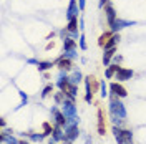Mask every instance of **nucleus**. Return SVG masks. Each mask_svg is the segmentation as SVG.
I'll use <instances>...</instances> for the list:
<instances>
[{
    "instance_id": "nucleus-21",
    "label": "nucleus",
    "mask_w": 146,
    "mask_h": 144,
    "mask_svg": "<svg viewBox=\"0 0 146 144\" xmlns=\"http://www.w3.org/2000/svg\"><path fill=\"white\" fill-rule=\"evenodd\" d=\"M63 50L65 52H72V50H76V40H73V38H65L63 40Z\"/></svg>"
},
{
    "instance_id": "nucleus-40",
    "label": "nucleus",
    "mask_w": 146,
    "mask_h": 144,
    "mask_svg": "<svg viewBox=\"0 0 146 144\" xmlns=\"http://www.w3.org/2000/svg\"><path fill=\"white\" fill-rule=\"evenodd\" d=\"M85 144H91V137H90V136L86 137V143H85Z\"/></svg>"
},
{
    "instance_id": "nucleus-38",
    "label": "nucleus",
    "mask_w": 146,
    "mask_h": 144,
    "mask_svg": "<svg viewBox=\"0 0 146 144\" xmlns=\"http://www.w3.org/2000/svg\"><path fill=\"white\" fill-rule=\"evenodd\" d=\"M32 141L30 139H20V144H30Z\"/></svg>"
},
{
    "instance_id": "nucleus-29",
    "label": "nucleus",
    "mask_w": 146,
    "mask_h": 144,
    "mask_svg": "<svg viewBox=\"0 0 146 144\" xmlns=\"http://www.w3.org/2000/svg\"><path fill=\"white\" fill-rule=\"evenodd\" d=\"M42 127H43V133H45V136H52V133H53V126H52L50 123H43V124H42Z\"/></svg>"
},
{
    "instance_id": "nucleus-34",
    "label": "nucleus",
    "mask_w": 146,
    "mask_h": 144,
    "mask_svg": "<svg viewBox=\"0 0 146 144\" xmlns=\"http://www.w3.org/2000/svg\"><path fill=\"white\" fill-rule=\"evenodd\" d=\"M85 5H86V0H78V7H80V10H85Z\"/></svg>"
},
{
    "instance_id": "nucleus-3",
    "label": "nucleus",
    "mask_w": 146,
    "mask_h": 144,
    "mask_svg": "<svg viewBox=\"0 0 146 144\" xmlns=\"http://www.w3.org/2000/svg\"><path fill=\"white\" fill-rule=\"evenodd\" d=\"M111 131H113V136H115V139H116L118 144H135L133 143V131H131V129L113 126Z\"/></svg>"
},
{
    "instance_id": "nucleus-13",
    "label": "nucleus",
    "mask_w": 146,
    "mask_h": 144,
    "mask_svg": "<svg viewBox=\"0 0 146 144\" xmlns=\"http://www.w3.org/2000/svg\"><path fill=\"white\" fill-rule=\"evenodd\" d=\"M55 65L58 66V70H66V71H70L73 70V63L70 58H63V56H58V60L55 61Z\"/></svg>"
},
{
    "instance_id": "nucleus-18",
    "label": "nucleus",
    "mask_w": 146,
    "mask_h": 144,
    "mask_svg": "<svg viewBox=\"0 0 146 144\" xmlns=\"http://www.w3.org/2000/svg\"><path fill=\"white\" fill-rule=\"evenodd\" d=\"M63 93L66 94V99H70V101H75L76 94H78V86L70 83V86H68V88H66V91H63Z\"/></svg>"
},
{
    "instance_id": "nucleus-11",
    "label": "nucleus",
    "mask_w": 146,
    "mask_h": 144,
    "mask_svg": "<svg viewBox=\"0 0 146 144\" xmlns=\"http://www.w3.org/2000/svg\"><path fill=\"white\" fill-rule=\"evenodd\" d=\"M105 15H106V22H108V25H111L116 18H118V13H116V10H115V7L111 5V3H106L105 5Z\"/></svg>"
},
{
    "instance_id": "nucleus-27",
    "label": "nucleus",
    "mask_w": 146,
    "mask_h": 144,
    "mask_svg": "<svg viewBox=\"0 0 146 144\" xmlns=\"http://www.w3.org/2000/svg\"><path fill=\"white\" fill-rule=\"evenodd\" d=\"M78 46H80V50H86L88 48V45H86V38H85V33L82 32V35H80V38H78Z\"/></svg>"
},
{
    "instance_id": "nucleus-15",
    "label": "nucleus",
    "mask_w": 146,
    "mask_h": 144,
    "mask_svg": "<svg viewBox=\"0 0 146 144\" xmlns=\"http://www.w3.org/2000/svg\"><path fill=\"white\" fill-rule=\"evenodd\" d=\"M119 40H121V36H119V33H113V35L110 36V40L105 43V46H103V50H110V48H116L119 43Z\"/></svg>"
},
{
    "instance_id": "nucleus-1",
    "label": "nucleus",
    "mask_w": 146,
    "mask_h": 144,
    "mask_svg": "<svg viewBox=\"0 0 146 144\" xmlns=\"http://www.w3.org/2000/svg\"><path fill=\"white\" fill-rule=\"evenodd\" d=\"M108 111H110V118H111V119H126L128 118L126 108H125L121 98L113 96V94H111V98H110Z\"/></svg>"
},
{
    "instance_id": "nucleus-8",
    "label": "nucleus",
    "mask_w": 146,
    "mask_h": 144,
    "mask_svg": "<svg viewBox=\"0 0 146 144\" xmlns=\"http://www.w3.org/2000/svg\"><path fill=\"white\" fill-rule=\"evenodd\" d=\"M82 10L78 7V0H70L68 2V9H66V13H65V17L66 20H72V18H78V13H80Z\"/></svg>"
},
{
    "instance_id": "nucleus-37",
    "label": "nucleus",
    "mask_w": 146,
    "mask_h": 144,
    "mask_svg": "<svg viewBox=\"0 0 146 144\" xmlns=\"http://www.w3.org/2000/svg\"><path fill=\"white\" fill-rule=\"evenodd\" d=\"M108 2H110V0H100V3H98V5H100L101 9H103V7H105V5H106Z\"/></svg>"
},
{
    "instance_id": "nucleus-36",
    "label": "nucleus",
    "mask_w": 146,
    "mask_h": 144,
    "mask_svg": "<svg viewBox=\"0 0 146 144\" xmlns=\"http://www.w3.org/2000/svg\"><path fill=\"white\" fill-rule=\"evenodd\" d=\"M80 30H85V20H83V18H80Z\"/></svg>"
},
{
    "instance_id": "nucleus-25",
    "label": "nucleus",
    "mask_w": 146,
    "mask_h": 144,
    "mask_svg": "<svg viewBox=\"0 0 146 144\" xmlns=\"http://www.w3.org/2000/svg\"><path fill=\"white\" fill-rule=\"evenodd\" d=\"M53 99H55V103H56V104H60V106H62V104H63V101L66 99V94H65L63 91H58V93H55V94H53Z\"/></svg>"
},
{
    "instance_id": "nucleus-32",
    "label": "nucleus",
    "mask_w": 146,
    "mask_h": 144,
    "mask_svg": "<svg viewBox=\"0 0 146 144\" xmlns=\"http://www.w3.org/2000/svg\"><path fill=\"white\" fill-rule=\"evenodd\" d=\"M58 35H60V38H62V40H65V38H68V36H70V32H68V30H66V27H65V28H62V30L58 32Z\"/></svg>"
},
{
    "instance_id": "nucleus-20",
    "label": "nucleus",
    "mask_w": 146,
    "mask_h": 144,
    "mask_svg": "<svg viewBox=\"0 0 146 144\" xmlns=\"http://www.w3.org/2000/svg\"><path fill=\"white\" fill-rule=\"evenodd\" d=\"M119 70V65H116V63H111V65H108L106 66V70H105V76L108 78V80H111L115 75H116V71Z\"/></svg>"
},
{
    "instance_id": "nucleus-28",
    "label": "nucleus",
    "mask_w": 146,
    "mask_h": 144,
    "mask_svg": "<svg viewBox=\"0 0 146 144\" xmlns=\"http://www.w3.org/2000/svg\"><path fill=\"white\" fill-rule=\"evenodd\" d=\"M53 85H46L45 88H43V90H42V98H46V96H50V94H52V93H53Z\"/></svg>"
},
{
    "instance_id": "nucleus-10",
    "label": "nucleus",
    "mask_w": 146,
    "mask_h": 144,
    "mask_svg": "<svg viewBox=\"0 0 146 144\" xmlns=\"http://www.w3.org/2000/svg\"><path fill=\"white\" fill-rule=\"evenodd\" d=\"M50 137L53 139L55 143H63V141H65V127L55 123V124H53V133H52Z\"/></svg>"
},
{
    "instance_id": "nucleus-7",
    "label": "nucleus",
    "mask_w": 146,
    "mask_h": 144,
    "mask_svg": "<svg viewBox=\"0 0 146 144\" xmlns=\"http://www.w3.org/2000/svg\"><path fill=\"white\" fill-rule=\"evenodd\" d=\"M110 93H111L113 96H118V98H121V99L128 96L126 88H125L119 81H115V83H111V85H110Z\"/></svg>"
},
{
    "instance_id": "nucleus-22",
    "label": "nucleus",
    "mask_w": 146,
    "mask_h": 144,
    "mask_svg": "<svg viewBox=\"0 0 146 144\" xmlns=\"http://www.w3.org/2000/svg\"><path fill=\"white\" fill-rule=\"evenodd\" d=\"M78 25H80V20L78 18H72V20H68V23H66V30L68 32H78Z\"/></svg>"
},
{
    "instance_id": "nucleus-19",
    "label": "nucleus",
    "mask_w": 146,
    "mask_h": 144,
    "mask_svg": "<svg viewBox=\"0 0 146 144\" xmlns=\"http://www.w3.org/2000/svg\"><path fill=\"white\" fill-rule=\"evenodd\" d=\"M83 80H85V78H83L82 71H80V70H73L72 75H70V83H72V85H76V86H78V85H80V83H82Z\"/></svg>"
},
{
    "instance_id": "nucleus-31",
    "label": "nucleus",
    "mask_w": 146,
    "mask_h": 144,
    "mask_svg": "<svg viewBox=\"0 0 146 144\" xmlns=\"http://www.w3.org/2000/svg\"><path fill=\"white\" fill-rule=\"evenodd\" d=\"M18 93H20V98H22L20 106H27V103H28V94H27V93H23V91H18Z\"/></svg>"
},
{
    "instance_id": "nucleus-4",
    "label": "nucleus",
    "mask_w": 146,
    "mask_h": 144,
    "mask_svg": "<svg viewBox=\"0 0 146 144\" xmlns=\"http://www.w3.org/2000/svg\"><path fill=\"white\" fill-rule=\"evenodd\" d=\"M131 25H136V22L135 20H123V18H116L111 25H110V30L113 32V33H119L123 28H126V27H131Z\"/></svg>"
},
{
    "instance_id": "nucleus-2",
    "label": "nucleus",
    "mask_w": 146,
    "mask_h": 144,
    "mask_svg": "<svg viewBox=\"0 0 146 144\" xmlns=\"http://www.w3.org/2000/svg\"><path fill=\"white\" fill-rule=\"evenodd\" d=\"M62 113H63L66 118H68V123H73V124H80L78 109H76V104H75V101L65 99L63 104H62Z\"/></svg>"
},
{
    "instance_id": "nucleus-26",
    "label": "nucleus",
    "mask_w": 146,
    "mask_h": 144,
    "mask_svg": "<svg viewBox=\"0 0 146 144\" xmlns=\"http://www.w3.org/2000/svg\"><path fill=\"white\" fill-rule=\"evenodd\" d=\"M108 94H110V93H108V86H106V83H105V81L101 80L100 81V96L105 99V98H108Z\"/></svg>"
},
{
    "instance_id": "nucleus-17",
    "label": "nucleus",
    "mask_w": 146,
    "mask_h": 144,
    "mask_svg": "<svg viewBox=\"0 0 146 144\" xmlns=\"http://www.w3.org/2000/svg\"><path fill=\"white\" fill-rule=\"evenodd\" d=\"M115 55H116V48H110V50H105V53H103V65H105V66L111 65V60L115 58Z\"/></svg>"
},
{
    "instance_id": "nucleus-6",
    "label": "nucleus",
    "mask_w": 146,
    "mask_h": 144,
    "mask_svg": "<svg viewBox=\"0 0 146 144\" xmlns=\"http://www.w3.org/2000/svg\"><path fill=\"white\" fill-rule=\"evenodd\" d=\"M78 136H80V129H78V124L68 123V124L65 126V141H75Z\"/></svg>"
},
{
    "instance_id": "nucleus-35",
    "label": "nucleus",
    "mask_w": 146,
    "mask_h": 144,
    "mask_svg": "<svg viewBox=\"0 0 146 144\" xmlns=\"http://www.w3.org/2000/svg\"><path fill=\"white\" fill-rule=\"evenodd\" d=\"M27 63L28 65H38V60H36V58H28Z\"/></svg>"
},
{
    "instance_id": "nucleus-12",
    "label": "nucleus",
    "mask_w": 146,
    "mask_h": 144,
    "mask_svg": "<svg viewBox=\"0 0 146 144\" xmlns=\"http://www.w3.org/2000/svg\"><path fill=\"white\" fill-rule=\"evenodd\" d=\"M85 101L86 103H91L93 101V86H91V76H86L85 78Z\"/></svg>"
},
{
    "instance_id": "nucleus-9",
    "label": "nucleus",
    "mask_w": 146,
    "mask_h": 144,
    "mask_svg": "<svg viewBox=\"0 0 146 144\" xmlns=\"http://www.w3.org/2000/svg\"><path fill=\"white\" fill-rule=\"evenodd\" d=\"M133 75H135V71L131 70V68H125V66H119V70L116 71V75H115V78L119 81V83H123V81H128L133 78Z\"/></svg>"
},
{
    "instance_id": "nucleus-23",
    "label": "nucleus",
    "mask_w": 146,
    "mask_h": 144,
    "mask_svg": "<svg viewBox=\"0 0 146 144\" xmlns=\"http://www.w3.org/2000/svg\"><path fill=\"white\" fill-rule=\"evenodd\" d=\"M111 35H113V32H111V30H110V32H103V33L100 35V38H98V45L103 48V46H105V43L110 40V36H111Z\"/></svg>"
},
{
    "instance_id": "nucleus-30",
    "label": "nucleus",
    "mask_w": 146,
    "mask_h": 144,
    "mask_svg": "<svg viewBox=\"0 0 146 144\" xmlns=\"http://www.w3.org/2000/svg\"><path fill=\"white\" fill-rule=\"evenodd\" d=\"M60 56H63V58H70V60H73V58H76L78 56V53H76V50H72V52H65L60 55Z\"/></svg>"
},
{
    "instance_id": "nucleus-5",
    "label": "nucleus",
    "mask_w": 146,
    "mask_h": 144,
    "mask_svg": "<svg viewBox=\"0 0 146 144\" xmlns=\"http://www.w3.org/2000/svg\"><path fill=\"white\" fill-rule=\"evenodd\" d=\"M50 113H52V119H53L56 124H60V126H63V127L68 124V118L62 113V108H58V104L56 106H52Z\"/></svg>"
},
{
    "instance_id": "nucleus-39",
    "label": "nucleus",
    "mask_w": 146,
    "mask_h": 144,
    "mask_svg": "<svg viewBox=\"0 0 146 144\" xmlns=\"http://www.w3.org/2000/svg\"><path fill=\"white\" fill-rule=\"evenodd\" d=\"M0 126H2V129H5V119H2V121H0Z\"/></svg>"
},
{
    "instance_id": "nucleus-14",
    "label": "nucleus",
    "mask_w": 146,
    "mask_h": 144,
    "mask_svg": "<svg viewBox=\"0 0 146 144\" xmlns=\"http://www.w3.org/2000/svg\"><path fill=\"white\" fill-rule=\"evenodd\" d=\"M22 136L27 137V139H30L32 143H42L46 137L45 133H22Z\"/></svg>"
},
{
    "instance_id": "nucleus-41",
    "label": "nucleus",
    "mask_w": 146,
    "mask_h": 144,
    "mask_svg": "<svg viewBox=\"0 0 146 144\" xmlns=\"http://www.w3.org/2000/svg\"><path fill=\"white\" fill-rule=\"evenodd\" d=\"M63 144H73V141H63Z\"/></svg>"
},
{
    "instance_id": "nucleus-24",
    "label": "nucleus",
    "mask_w": 146,
    "mask_h": 144,
    "mask_svg": "<svg viewBox=\"0 0 146 144\" xmlns=\"http://www.w3.org/2000/svg\"><path fill=\"white\" fill-rule=\"evenodd\" d=\"M53 65L55 63H52V61H38L36 68H38V71H46V70H52Z\"/></svg>"
},
{
    "instance_id": "nucleus-33",
    "label": "nucleus",
    "mask_w": 146,
    "mask_h": 144,
    "mask_svg": "<svg viewBox=\"0 0 146 144\" xmlns=\"http://www.w3.org/2000/svg\"><path fill=\"white\" fill-rule=\"evenodd\" d=\"M121 61H123V56H121V55H115V58H113V63L119 65Z\"/></svg>"
},
{
    "instance_id": "nucleus-16",
    "label": "nucleus",
    "mask_w": 146,
    "mask_h": 144,
    "mask_svg": "<svg viewBox=\"0 0 146 144\" xmlns=\"http://www.w3.org/2000/svg\"><path fill=\"white\" fill-rule=\"evenodd\" d=\"M98 134L100 136L106 134V129H105V113H103V109H98Z\"/></svg>"
}]
</instances>
